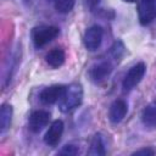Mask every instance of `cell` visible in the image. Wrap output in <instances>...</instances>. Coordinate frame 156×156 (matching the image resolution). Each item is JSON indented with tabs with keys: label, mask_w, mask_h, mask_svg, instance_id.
<instances>
[{
	"label": "cell",
	"mask_w": 156,
	"mask_h": 156,
	"mask_svg": "<svg viewBox=\"0 0 156 156\" xmlns=\"http://www.w3.org/2000/svg\"><path fill=\"white\" fill-rule=\"evenodd\" d=\"M123 1H126V2H135L136 0H123Z\"/></svg>",
	"instance_id": "19"
},
{
	"label": "cell",
	"mask_w": 156,
	"mask_h": 156,
	"mask_svg": "<svg viewBox=\"0 0 156 156\" xmlns=\"http://www.w3.org/2000/svg\"><path fill=\"white\" fill-rule=\"evenodd\" d=\"M50 112L45 110H35L30 113L28 118V128L33 133H39L50 122Z\"/></svg>",
	"instance_id": "7"
},
{
	"label": "cell",
	"mask_w": 156,
	"mask_h": 156,
	"mask_svg": "<svg viewBox=\"0 0 156 156\" xmlns=\"http://www.w3.org/2000/svg\"><path fill=\"white\" fill-rule=\"evenodd\" d=\"M89 155H94V156H102L106 154V147H105V141L101 134H95L91 139L90 143V147L88 151Z\"/></svg>",
	"instance_id": "14"
},
{
	"label": "cell",
	"mask_w": 156,
	"mask_h": 156,
	"mask_svg": "<svg viewBox=\"0 0 156 156\" xmlns=\"http://www.w3.org/2000/svg\"><path fill=\"white\" fill-rule=\"evenodd\" d=\"M76 0H55L54 5L57 12L60 13H68L73 10Z\"/></svg>",
	"instance_id": "15"
},
{
	"label": "cell",
	"mask_w": 156,
	"mask_h": 156,
	"mask_svg": "<svg viewBox=\"0 0 156 156\" xmlns=\"http://www.w3.org/2000/svg\"><path fill=\"white\" fill-rule=\"evenodd\" d=\"M141 122L149 128L156 127V101L146 105L141 112Z\"/></svg>",
	"instance_id": "13"
},
{
	"label": "cell",
	"mask_w": 156,
	"mask_h": 156,
	"mask_svg": "<svg viewBox=\"0 0 156 156\" xmlns=\"http://www.w3.org/2000/svg\"><path fill=\"white\" fill-rule=\"evenodd\" d=\"M138 18L143 26L151 23L156 18V0H139Z\"/></svg>",
	"instance_id": "5"
},
{
	"label": "cell",
	"mask_w": 156,
	"mask_h": 156,
	"mask_svg": "<svg viewBox=\"0 0 156 156\" xmlns=\"http://www.w3.org/2000/svg\"><path fill=\"white\" fill-rule=\"evenodd\" d=\"M128 112V105L124 100L122 99H117L115 100L111 106H110V110H108V119L112 122V123H119L123 121V118L126 117Z\"/></svg>",
	"instance_id": "10"
},
{
	"label": "cell",
	"mask_w": 156,
	"mask_h": 156,
	"mask_svg": "<svg viewBox=\"0 0 156 156\" xmlns=\"http://www.w3.org/2000/svg\"><path fill=\"white\" fill-rule=\"evenodd\" d=\"M156 154V150L152 149V147H143L140 150H136L134 151L132 155H144V156H152Z\"/></svg>",
	"instance_id": "18"
},
{
	"label": "cell",
	"mask_w": 156,
	"mask_h": 156,
	"mask_svg": "<svg viewBox=\"0 0 156 156\" xmlns=\"http://www.w3.org/2000/svg\"><path fill=\"white\" fill-rule=\"evenodd\" d=\"M78 152H79L78 147H77V146H74V145H72V144H67V145H65V146L58 151V154H60V155H68V156L77 155Z\"/></svg>",
	"instance_id": "16"
},
{
	"label": "cell",
	"mask_w": 156,
	"mask_h": 156,
	"mask_svg": "<svg viewBox=\"0 0 156 156\" xmlns=\"http://www.w3.org/2000/svg\"><path fill=\"white\" fill-rule=\"evenodd\" d=\"M66 91V87L62 84H55L44 88L39 94V100L45 105H52L58 102Z\"/></svg>",
	"instance_id": "6"
},
{
	"label": "cell",
	"mask_w": 156,
	"mask_h": 156,
	"mask_svg": "<svg viewBox=\"0 0 156 156\" xmlns=\"http://www.w3.org/2000/svg\"><path fill=\"white\" fill-rule=\"evenodd\" d=\"M12 115H13V108L10 104H2L1 110H0V133L1 135H4L10 126H11V121H12Z\"/></svg>",
	"instance_id": "11"
},
{
	"label": "cell",
	"mask_w": 156,
	"mask_h": 156,
	"mask_svg": "<svg viewBox=\"0 0 156 156\" xmlns=\"http://www.w3.org/2000/svg\"><path fill=\"white\" fill-rule=\"evenodd\" d=\"M60 34V29L55 26H38L32 29V40L35 48H43L52 41Z\"/></svg>",
	"instance_id": "2"
},
{
	"label": "cell",
	"mask_w": 156,
	"mask_h": 156,
	"mask_svg": "<svg viewBox=\"0 0 156 156\" xmlns=\"http://www.w3.org/2000/svg\"><path fill=\"white\" fill-rule=\"evenodd\" d=\"M112 69H113V66H112V63L110 61H107V60L100 61V62L94 63L90 67V69H89V77H90V79L93 82L99 83V82L106 79L110 76V73L112 72Z\"/></svg>",
	"instance_id": "8"
},
{
	"label": "cell",
	"mask_w": 156,
	"mask_h": 156,
	"mask_svg": "<svg viewBox=\"0 0 156 156\" xmlns=\"http://www.w3.org/2000/svg\"><path fill=\"white\" fill-rule=\"evenodd\" d=\"M63 129H65L63 122L61 119H55L50 124L49 129L46 130V133L44 135V143L49 146H56L61 140Z\"/></svg>",
	"instance_id": "9"
},
{
	"label": "cell",
	"mask_w": 156,
	"mask_h": 156,
	"mask_svg": "<svg viewBox=\"0 0 156 156\" xmlns=\"http://www.w3.org/2000/svg\"><path fill=\"white\" fill-rule=\"evenodd\" d=\"M83 101V88L78 83H72L66 87L63 96L58 101V108L61 112L67 113L80 106Z\"/></svg>",
	"instance_id": "1"
},
{
	"label": "cell",
	"mask_w": 156,
	"mask_h": 156,
	"mask_svg": "<svg viewBox=\"0 0 156 156\" xmlns=\"http://www.w3.org/2000/svg\"><path fill=\"white\" fill-rule=\"evenodd\" d=\"M123 51H124V46H123L122 41H116V43L113 44V46L111 48V54H112V56H113L115 58L121 57L122 54H123Z\"/></svg>",
	"instance_id": "17"
},
{
	"label": "cell",
	"mask_w": 156,
	"mask_h": 156,
	"mask_svg": "<svg viewBox=\"0 0 156 156\" xmlns=\"http://www.w3.org/2000/svg\"><path fill=\"white\" fill-rule=\"evenodd\" d=\"M65 58H66V55H65V51L60 48H55L52 50H50L46 55H45V61L46 63L52 67V68H58L63 65L65 62Z\"/></svg>",
	"instance_id": "12"
},
{
	"label": "cell",
	"mask_w": 156,
	"mask_h": 156,
	"mask_svg": "<svg viewBox=\"0 0 156 156\" xmlns=\"http://www.w3.org/2000/svg\"><path fill=\"white\" fill-rule=\"evenodd\" d=\"M145 72H146V65L144 62H138L134 66H132L123 78V82H122L123 90L130 91L132 89H134L144 78Z\"/></svg>",
	"instance_id": "3"
},
{
	"label": "cell",
	"mask_w": 156,
	"mask_h": 156,
	"mask_svg": "<svg viewBox=\"0 0 156 156\" xmlns=\"http://www.w3.org/2000/svg\"><path fill=\"white\" fill-rule=\"evenodd\" d=\"M102 38H104L102 27L94 24V26L89 27L84 33V37H83L84 46L89 51H95L100 48V45L102 43Z\"/></svg>",
	"instance_id": "4"
}]
</instances>
